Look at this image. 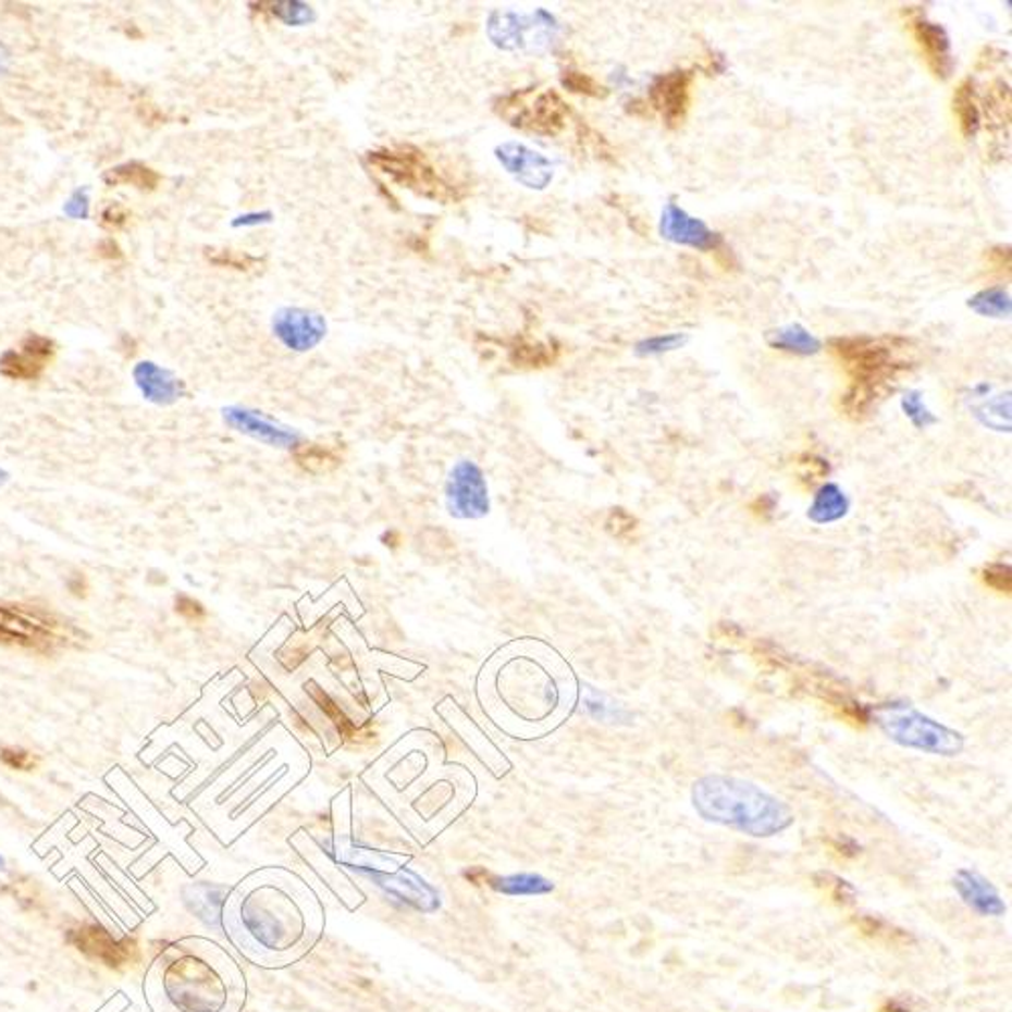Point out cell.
<instances>
[{"instance_id":"1","label":"cell","mask_w":1012,"mask_h":1012,"mask_svg":"<svg viewBox=\"0 0 1012 1012\" xmlns=\"http://www.w3.org/2000/svg\"><path fill=\"white\" fill-rule=\"evenodd\" d=\"M300 887L289 883H260L239 899L237 926L246 941L263 960L282 962L296 958L310 946V896H298Z\"/></svg>"},{"instance_id":"2","label":"cell","mask_w":1012,"mask_h":1012,"mask_svg":"<svg viewBox=\"0 0 1012 1012\" xmlns=\"http://www.w3.org/2000/svg\"><path fill=\"white\" fill-rule=\"evenodd\" d=\"M691 795L703 820L755 839L776 837L794 825L792 810L752 781L707 776L694 781Z\"/></svg>"},{"instance_id":"3","label":"cell","mask_w":1012,"mask_h":1012,"mask_svg":"<svg viewBox=\"0 0 1012 1012\" xmlns=\"http://www.w3.org/2000/svg\"><path fill=\"white\" fill-rule=\"evenodd\" d=\"M84 632L53 612L0 602V644L37 654L82 646Z\"/></svg>"},{"instance_id":"4","label":"cell","mask_w":1012,"mask_h":1012,"mask_svg":"<svg viewBox=\"0 0 1012 1012\" xmlns=\"http://www.w3.org/2000/svg\"><path fill=\"white\" fill-rule=\"evenodd\" d=\"M830 350L851 375V383H865L885 391L897 375L910 369L911 362L899 357L908 343L901 338L873 336H839L830 341Z\"/></svg>"},{"instance_id":"5","label":"cell","mask_w":1012,"mask_h":1012,"mask_svg":"<svg viewBox=\"0 0 1012 1012\" xmlns=\"http://www.w3.org/2000/svg\"><path fill=\"white\" fill-rule=\"evenodd\" d=\"M877 724L887 738L917 752L958 755L964 748V738L958 731L929 719L910 705H883L877 711Z\"/></svg>"},{"instance_id":"6","label":"cell","mask_w":1012,"mask_h":1012,"mask_svg":"<svg viewBox=\"0 0 1012 1012\" xmlns=\"http://www.w3.org/2000/svg\"><path fill=\"white\" fill-rule=\"evenodd\" d=\"M367 159L379 173L387 174L393 183L411 188L421 197L442 202L458 201L454 187L437 174L416 146L377 148L367 155Z\"/></svg>"},{"instance_id":"7","label":"cell","mask_w":1012,"mask_h":1012,"mask_svg":"<svg viewBox=\"0 0 1012 1012\" xmlns=\"http://www.w3.org/2000/svg\"><path fill=\"white\" fill-rule=\"evenodd\" d=\"M166 995L183 1012H223L227 1007V986L215 970L187 955L166 970Z\"/></svg>"},{"instance_id":"8","label":"cell","mask_w":1012,"mask_h":1012,"mask_svg":"<svg viewBox=\"0 0 1012 1012\" xmlns=\"http://www.w3.org/2000/svg\"><path fill=\"white\" fill-rule=\"evenodd\" d=\"M529 98L531 89H517L506 94L505 98H501L496 103L498 116L505 118L515 128L536 132L543 136H555L564 131L569 118V108L557 91L547 89L536 94L533 100Z\"/></svg>"},{"instance_id":"9","label":"cell","mask_w":1012,"mask_h":1012,"mask_svg":"<svg viewBox=\"0 0 1012 1012\" xmlns=\"http://www.w3.org/2000/svg\"><path fill=\"white\" fill-rule=\"evenodd\" d=\"M486 33L492 44L503 51H541L547 49L559 25L555 16L539 9L533 15H522L515 11H494L489 16Z\"/></svg>"},{"instance_id":"10","label":"cell","mask_w":1012,"mask_h":1012,"mask_svg":"<svg viewBox=\"0 0 1012 1012\" xmlns=\"http://www.w3.org/2000/svg\"><path fill=\"white\" fill-rule=\"evenodd\" d=\"M449 513L460 519H480L489 513V489L482 470L470 460H460L449 472L446 484Z\"/></svg>"},{"instance_id":"11","label":"cell","mask_w":1012,"mask_h":1012,"mask_svg":"<svg viewBox=\"0 0 1012 1012\" xmlns=\"http://www.w3.org/2000/svg\"><path fill=\"white\" fill-rule=\"evenodd\" d=\"M67 941L77 948L89 960H96L108 968H124L131 966L138 958V946L131 938L116 940L106 927L100 924H84V926L70 929Z\"/></svg>"},{"instance_id":"12","label":"cell","mask_w":1012,"mask_h":1012,"mask_svg":"<svg viewBox=\"0 0 1012 1012\" xmlns=\"http://www.w3.org/2000/svg\"><path fill=\"white\" fill-rule=\"evenodd\" d=\"M694 75L687 70L656 75L651 84L652 108L663 116L668 128H679L693 103Z\"/></svg>"},{"instance_id":"13","label":"cell","mask_w":1012,"mask_h":1012,"mask_svg":"<svg viewBox=\"0 0 1012 1012\" xmlns=\"http://www.w3.org/2000/svg\"><path fill=\"white\" fill-rule=\"evenodd\" d=\"M326 320L319 312L306 308H280L272 319L274 336L289 350L306 353L319 347L326 336Z\"/></svg>"},{"instance_id":"14","label":"cell","mask_w":1012,"mask_h":1012,"mask_svg":"<svg viewBox=\"0 0 1012 1012\" xmlns=\"http://www.w3.org/2000/svg\"><path fill=\"white\" fill-rule=\"evenodd\" d=\"M494 152L501 166L522 187L536 190L550 187L555 176V164L543 152L519 143H505Z\"/></svg>"},{"instance_id":"15","label":"cell","mask_w":1012,"mask_h":1012,"mask_svg":"<svg viewBox=\"0 0 1012 1012\" xmlns=\"http://www.w3.org/2000/svg\"><path fill=\"white\" fill-rule=\"evenodd\" d=\"M658 230L666 242L701 251H711L724 244L719 233L713 232L703 219L689 215L677 202H666Z\"/></svg>"},{"instance_id":"16","label":"cell","mask_w":1012,"mask_h":1012,"mask_svg":"<svg viewBox=\"0 0 1012 1012\" xmlns=\"http://www.w3.org/2000/svg\"><path fill=\"white\" fill-rule=\"evenodd\" d=\"M55 350L51 338L29 333L21 341V350H7L0 357V375L11 381H37L53 361Z\"/></svg>"},{"instance_id":"17","label":"cell","mask_w":1012,"mask_h":1012,"mask_svg":"<svg viewBox=\"0 0 1012 1012\" xmlns=\"http://www.w3.org/2000/svg\"><path fill=\"white\" fill-rule=\"evenodd\" d=\"M223 420L235 432L249 435V437L263 442L268 446H274V448H296L298 442L303 440V435L298 434L296 430H292L288 425H282L274 418H270V416H266L261 411L247 409V407H227V409H223Z\"/></svg>"},{"instance_id":"18","label":"cell","mask_w":1012,"mask_h":1012,"mask_svg":"<svg viewBox=\"0 0 1012 1012\" xmlns=\"http://www.w3.org/2000/svg\"><path fill=\"white\" fill-rule=\"evenodd\" d=\"M910 29L929 72L934 73L938 79H948L954 72V58H952V45H950V37L946 29L924 15L913 16L910 21Z\"/></svg>"},{"instance_id":"19","label":"cell","mask_w":1012,"mask_h":1012,"mask_svg":"<svg viewBox=\"0 0 1012 1012\" xmlns=\"http://www.w3.org/2000/svg\"><path fill=\"white\" fill-rule=\"evenodd\" d=\"M954 889L964 905L980 917H1002L1007 913V903L997 887L972 868H960L955 873Z\"/></svg>"},{"instance_id":"20","label":"cell","mask_w":1012,"mask_h":1012,"mask_svg":"<svg viewBox=\"0 0 1012 1012\" xmlns=\"http://www.w3.org/2000/svg\"><path fill=\"white\" fill-rule=\"evenodd\" d=\"M134 381L150 404L171 405L185 395V383L155 362L136 365Z\"/></svg>"},{"instance_id":"21","label":"cell","mask_w":1012,"mask_h":1012,"mask_svg":"<svg viewBox=\"0 0 1012 1012\" xmlns=\"http://www.w3.org/2000/svg\"><path fill=\"white\" fill-rule=\"evenodd\" d=\"M766 343L776 350L792 353V355H800V357L816 355L823 348V343L814 334L810 333L809 329H804L802 324H786L780 329L767 331Z\"/></svg>"},{"instance_id":"22","label":"cell","mask_w":1012,"mask_h":1012,"mask_svg":"<svg viewBox=\"0 0 1012 1012\" xmlns=\"http://www.w3.org/2000/svg\"><path fill=\"white\" fill-rule=\"evenodd\" d=\"M954 114L964 138H974L980 131L983 112H980V101L976 94V84L970 77L962 79L954 89Z\"/></svg>"},{"instance_id":"23","label":"cell","mask_w":1012,"mask_h":1012,"mask_svg":"<svg viewBox=\"0 0 1012 1012\" xmlns=\"http://www.w3.org/2000/svg\"><path fill=\"white\" fill-rule=\"evenodd\" d=\"M849 498L847 494L840 491L839 484L826 482L816 494L809 508L810 521L816 524H828V522L839 521L849 513Z\"/></svg>"},{"instance_id":"24","label":"cell","mask_w":1012,"mask_h":1012,"mask_svg":"<svg viewBox=\"0 0 1012 1012\" xmlns=\"http://www.w3.org/2000/svg\"><path fill=\"white\" fill-rule=\"evenodd\" d=\"M559 359V347L555 343H533V341H517L508 348V361L521 369H541L550 367Z\"/></svg>"},{"instance_id":"25","label":"cell","mask_w":1012,"mask_h":1012,"mask_svg":"<svg viewBox=\"0 0 1012 1012\" xmlns=\"http://www.w3.org/2000/svg\"><path fill=\"white\" fill-rule=\"evenodd\" d=\"M103 181L110 187L126 185V187L138 188V190H155L160 185V174L143 162H126V164L110 169L103 174Z\"/></svg>"},{"instance_id":"26","label":"cell","mask_w":1012,"mask_h":1012,"mask_svg":"<svg viewBox=\"0 0 1012 1012\" xmlns=\"http://www.w3.org/2000/svg\"><path fill=\"white\" fill-rule=\"evenodd\" d=\"M968 308L984 319H1009L1012 312L1011 294L1002 286L980 289L970 298Z\"/></svg>"},{"instance_id":"27","label":"cell","mask_w":1012,"mask_h":1012,"mask_svg":"<svg viewBox=\"0 0 1012 1012\" xmlns=\"http://www.w3.org/2000/svg\"><path fill=\"white\" fill-rule=\"evenodd\" d=\"M491 887L494 891L505 893V896H545L553 891V883L533 873L496 877L492 879Z\"/></svg>"},{"instance_id":"28","label":"cell","mask_w":1012,"mask_h":1012,"mask_svg":"<svg viewBox=\"0 0 1012 1012\" xmlns=\"http://www.w3.org/2000/svg\"><path fill=\"white\" fill-rule=\"evenodd\" d=\"M856 927L868 938L883 941V943L901 946V943H910L911 941L910 934L905 929H899V927L889 924L887 920H883L879 915H867V913L859 915L856 917Z\"/></svg>"},{"instance_id":"29","label":"cell","mask_w":1012,"mask_h":1012,"mask_svg":"<svg viewBox=\"0 0 1012 1012\" xmlns=\"http://www.w3.org/2000/svg\"><path fill=\"white\" fill-rule=\"evenodd\" d=\"M976 418L983 421L984 425L997 430V432H1009L1011 430V399L1007 395H997L988 397V402L976 407Z\"/></svg>"},{"instance_id":"30","label":"cell","mask_w":1012,"mask_h":1012,"mask_svg":"<svg viewBox=\"0 0 1012 1012\" xmlns=\"http://www.w3.org/2000/svg\"><path fill=\"white\" fill-rule=\"evenodd\" d=\"M266 7H270V9H261V11L270 13L280 23H284L288 27H304V25H310V23L317 21L314 9L310 4H306V2H296V0L289 2V0H286V2H268Z\"/></svg>"},{"instance_id":"31","label":"cell","mask_w":1012,"mask_h":1012,"mask_svg":"<svg viewBox=\"0 0 1012 1012\" xmlns=\"http://www.w3.org/2000/svg\"><path fill=\"white\" fill-rule=\"evenodd\" d=\"M901 409L910 418L911 423L920 430H926L929 425L938 423V418L931 414V409L924 402V395L920 391H908L901 397Z\"/></svg>"},{"instance_id":"32","label":"cell","mask_w":1012,"mask_h":1012,"mask_svg":"<svg viewBox=\"0 0 1012 1012\" xmlns=\"http://www.w3.org/2000/svg\"><path fill=\"white\" fill-rule=\"evenodd\" d=\"M689 341L687 334L672 333V334H658V336H651V338H644L637 343L634 347V353L638 357H654V355H665V353H670V350H677V348L684 347Z\"/></svg>"},{"instance_id":"33","label":"cell","mask_w":1012,"mask_h":1012,"mask_svg":"<svg viewBox=\"0 0 1012 1012\" xmlns=\"http://www.w3.org/2000/svg\"><path fill=\"white\" fill-rule=\"evenodd\" d=\"M814 881L816 885L825 891L826 896L830 897L835 903H840V905H851L856 899V889L849 881L840 879L839 875H832V873H818L814 875Z\"/></svg>"},{"instance_id":"34","label":"cell","mask_w":1012,"mask_h":1012,"mask_svg":"<svg viewBox=\"0 0 1012 1012\" xmlns=\"http://www.w3.org/2000/svg\"><path fill=\"white\" fill-rule=\"evenodd\" d=\"M561 84L573 94H581L588 98H606V87L600 82H595L590 73L579 72V70H565L561 73Z\"/></svg>"},{"instance_id":"35","label":"cell","mask_w":1012,"mask_h":1012,"mask_svg":"<svg viewBox=\"0 0 1012 1012\" xmlns=\"http://www.w3.org/2000/svg\"><path fill=\"white\" fill-rule=\"evenodd\" d=\"M986 114L990 122L997 124H1009L1011 120V91L1004 82H997L990 94H988V103H986Z\"/></svg>"},{"instance_id":"36","label":"cell","mask_w":1012,"mask_h":1012,"mask_svg":"<svg viewBox=\"0 0 1012 1012\" xmlns=\"http://www.w3.org/2000/svg\"><path fill=\"white\" fill-rule=\"evenodd\" d=\"M0 764L15 772H35L39 767V757L21 745L0 748Z\"/></svg>"},{"instance_id":"37","label":"cell","mask_w":1012,"mask_h":1012,"mask_svg":"<svg viewBox=\"0 0 1012 1012\" xmlns=\"http://www.w3.org/2000/svg\"><path fill=\"white\" fill-rule=\"evenodd\" d=\"M296 456H298V462L303 464L304 468L314 470V472H317V470H319V472L329 470V466H334V464L338 462V458L334 456L333 452L329 448H324V446H320V444L304 446V448L296 452Z\"/></svg>"},{"instance_id":"38","label":"cell","mask_w":1012,"mask_h":1012,"mask_svg":"<svg viewBox=\"0 0 1012 1012\" xmlns=\"http://www.w3.org/2000/svg\"><path fill=\"white\" fill-rule=\"evenodd\" d=\"M195 893V905H205V910L201 911V920H205L207 924H215V920L219 917V905H221V893L223 889L221 887H209V885H201V887H195L193 889Z\"/></svg>"},{"instance_id":"39","label":"cell","mask_w":1012,"mask_h":1012,"mask_svg":"<svg viewBox=\"0 0 1012 1012\" xmlns=\"http://www.w3.org/2000/svg\"><path fill=\"white\" fill-rule=\"evenodd\" d=\"M174 612L181 618H185L187 622H201L207 616V612H205V607H202L199 600H195L190 595H183V593L174 597Z\"/></svg>"},{"instance_id":"40","label":"cell","mask_w":1012,"mask_h":1012,"mask_svg":"<svg viewBox=\"0 0 1012 1012\" xmlns=\"http://www.w3.org/2000/svg\"><path fill=\"white\" fill-rule=\"evenodd\" d=\"M209 260L218 263V266H227V268H235V270H249V268H254L258 263L256 258L242 254V251H233V249H223L218 254H211Z\"/></svg>"},{"instance_id":"41","label":"cell","mask_w":1012,"mask_h":1012,"mask_svg":"<svg viewBox=\"0 0 1012 1012\" xmlns=\"http://www.w3.org/2000/svg\"><path fill=\"white\" fill-rule=\"evenodd\" d=\"M585 708L590 711V715H593V717L600 719V721L618 719V708L614 707V703H604V701H602V694H590V696L585 699Z\"/></svg>"},{"instance_id":"42","label":"cell","mask_w":1012,"mask_h":1012,"mask_svg":"<svg viewBox=\"0 0 1012 1012\" xmlns=\"http://www.w3.org/2000/svg\"><path fill=\"white\" fill-rule=\"evenodd\" d=\"M128 219H131V213H128L122 205H116V202H114V205H110V207L103 209V213H101V225H103L106 230H114V232H116V230H122V227L128 223Z\"/></svg>"},{"instance_id":"43","label":"cell","mask_w":1012,"mask_h":1012,"mask_svg":"<svg viewBox=\"0 0 1012 1012\" xmlns=\"http://www.w3.org/2000/svg\"><path fill=\"white\" fill-rule=\"evenodd\" d=\"M70 218L73 219H86L89 215V199H87V188H79L75 190L72 195V199L65 202V209H63Z\"/></svg>"},{"instance_id":"44","label":"cell","mask_w":1012,"mask_h":1012,"mask_svg":"<svg viewBox=\"0 0 1012 1012\" xmlns=\"http://www.w3.org/2000/svg\"><path fill=\"white\" fill-rule=\"evenodd\" d=\"M272 213L270 211H263V213H247V215H242V218L235 219L233 221V227H249V225H261V223H270L272 221Z\"/></svg>"},{"instance_id":"45","label":"cell","mask_w":1012,"mask_h":1012,"mask_svg":"<svg viewBox=\"0 0 1012 1012\" xmlns=\"http://www.w3.org/2000/svg\"><path fill=\"white\" fill-rule=\"evenodd\" d=\"M98 254L106 260H120L122 258V251H120V247H118L114 239H103L98 246Z\"/></svg>"},{"instance_id":"46","label":"cell","mask_w":1012,"mask_h":1012,"mask_svg":"<svg viewBox=\"0 0 1012 1012\" xmlns=\"http://www.w3.org/2000/svg\"><path fill=\"white\" fill-rule=\"evenodd\" d=\"M11 67V53L4 45H0V75Z\"/></svg>"},{"instance_id":"47","label":"cell","mask_w":1012,"mask_h":1012,"mask_svg":"<svg viewBox=\"0 0 1012 1012\" xmlns=\"http://www.w3.org/2000/svg\"><path fill=\"white\" fill-rule=\"evenodd\" d=\"M9 482H11V472H9V470H4V468H0V489H2V486H7Z\"/></svg>"},{"instance_id":"48","label":"cell","mask_w":1012,"mask_h":1012,"mask_svg":"<svg viewBox=\"0 0 1012 1012\" xmlns=\"http://www.w3.org/2000/svg\"><path fill=\"white\" fill-rule=\"evenodd\" d=\"M4 867H7V863H4V859L0 856V871H4Z\"/></svg>"}]
</instances>
